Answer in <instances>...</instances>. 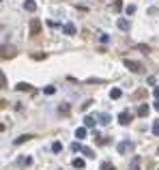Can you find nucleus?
Instances as JSON below:
<instances>
[{
	"mask_svg": "<svg viewBox=\"0 0 159 170\" xmlns=\"http://www.w3.org/2000/svg\"><path fill=\"white\" fill-rule=\"evenodd\" d=\"M73 166H75V168H84V159H78V157H75V159H73Z\"/></svg>",
	"mask_w": 159,
	"mask_h": 170,
	"instance_id": "17",
	"label": "nucleus"
},
{
	"mask_svg": "<svg viewBox=\"0 0 159 170\" xmlns=\"http://www.w3.org/2000/svg\"><path fill=\"white\" fill-rule=\"evenodd\" d=\"M82 153H84V155H86V157H95V153H92V151H90V149H82Z\"/></svg>",
	"mask_w": 159,
	"mask_h": 170,
	"instance_id": "23",
	"label": "nucleus"
},
{
	"mask_svg": "<svg viewBox=\"0 0 159 170\" xmlns=\"http://www.w3.org/2000/svg\"><path fill=\"white\" fill-rule=\"evenodd\" d=\"M90 103H92L90 99H88V101H84V103H82V110H86V108H90Z\"/></svg>",
	"mask_w": 159,
	"mask_h": 170,
	"instance_id": "26",
	"label": "nucleus"
},
{
	"mask_svg": "<svg viewBox=\"0 0 159 170\" xmlns=\"http://www.w3.org/2000/svg\"><path fill=\"white\" fill-rule=\"evenodd\" d=\"M45 93H47V95H54L56 88H54V86H45Z\"/></svg>",
	"mask_w": 159,
	"mask_h": 170,
	"instance_id": "25",
	"label": "nucleus"
},
{
	"mask_svg": "<svg viewBox=\"0 0 159 170\" xmlns=\"http://www.w3.org/2000/svg\"><path fill=\"white\" fill-rule=\"evenodd\" d=\"M15 88H17V90H30V84H26V82H19Z\"/></svg>",
	"mask_w": 159,
	"mask_h": 170,
	"instance_id": "12",
	"label": "nucleus"
},
{
	"mask_svg": "<svg viewBox=\"0 0 159 170\" xmlns=\"http://www.w3.org/2000/svg\"><path fill=\"white\" fill-rule=\"evenodd\" d=\"M127 149H131V142H120L118 144V153H125Z\"/></svg>",
	"mask_w": 159,
	"mask_h": 170,
	"instance_id": "9",
	"label": "nucleus"
},
{
	"mask_svg": "<svg viewBox=\"0 0 159 170\" xmlns=\"http://www.w3.org/2000/svg\"><path fill=\"white\" fill-rule=\"evenodd\" d=\"M75 136H78V138H84V136H86V129H84V127H80L78 131H75Z\"/></svg>",
	"mask_w": 159,
	"mask_h": 170,
	"instance_id": "22",
	"label": "nucleus"
},
{
	"mask_svg": "<svg viewBox=\"0 0 159 170\" xmlns=\"http://www.w3.org/2000/svg\"><path fill=\"white\" fill-rule=\"evenodd\" d=\"M131 119H133V114H131V112H127V110L118 114V121H120V125H129V123H131Z\"/></svg>",
	"mask_w": 159,
	"mask_h": 170,
	"instance_id": "3",
	"label": "nucleus"
},
{
	"mask_svg": "<svg viewBox=\"0 0 159 170\" xmlns=\"http://www.w3.org/2000/svg\"><path fill=\"white\" fill-rule=\"evenodd\" d=\"M125 13H127V15L135 13V7H133V4H127V7H125Z\"/></svg>",
	"mask_w": 159,
	"mask_h": 170,
	"instance_id": "15",
	"label": "nucleus"
},
{
	"mask_svg": "<svg viewBox=\"0 0 159 170\" xmlns=\"http://www.w3.org/2000/svg\"><path fill=\"white\" fill-rule=\"evenodd\" d=\"M24 9L32 13V11H37V2H35V0H26V2H24Z\"/></svg>",
	"mask_w": 159,
	"mask_h": 170,
	"instance_id": "4",
	"label": "nucleus"
},
{
	"mask_svg": "<svg viewBox=\"0 0 159 170\" xmlns=\"http://www.w3.org/2000/svg\"><path fill=\"white\" fill-rule=\"evenodd\" d=\"M120 95H122V93H120V88H112V90H110V97H112V99H118Z\"/></svg>",
	"mask_w": 159,
	"mask_h": 170,
	"instance_id": "10",
	"label": "nucleus"
},
{
	"mask_svg": "<svg viewBox=\"0 0 159 170\" xmlns=\"http://www.w3.org/2000/svg\"><path fill=\"white\" fill-rule=\"evenodd\" d=\"M30 35L32 37H37V35H41V22L35 17V20H30Z\"/></svg>",
	"mask_w": 159,
	"mask_h": 170,
	"instance_id": "2",
	"label": "nucleus"
},
{
	"mask_svg": "<svg viewBox=\"0 0 159 170\" xmlns=\"http://www.w3.org/2000/svg\"><path fill=\"white\" fill-rule=\"evenodd\" d=\"M153 133H155V136H159V121H155V123H153Z\"/></svg>",
	"mask_w": 159,
	"mask_h": 170,
	"instance_id": "24",
	"label": "nucleus"
},
{
	"mask_svg": "<svg viewBox=\"0 0 159 170\" xmlns=\"http://www.w3.org/2000/svg\"><path fill=\"white\" fill-rule=\"evenodd\" d=\"M52 151H54V153L62 151V144H60V142H54V144H52Z\"/></svg>",
	"mask_w": 159,
	"mask_h": 170,
	"instance_id": "16",
	"label": "nucleus"
},
{
	"mask_svg": "<svg viewBox=\"0 0 159 170\" xmlns=\"http://www.w3.org/2000/svg\"><path fill=\"white\" fill-rule=\"evenodd\" d=\"M30 138H32V136H22V138L15 140V144H22V142H26V140H30Z\"/></svg>",
	"mask_w": 159,
	"mask_h": 170,
	"instance_id": "20",
	"label": "nucleus"
},
{
	"mask_svg": "<svg viewBox=\"0 0 159 170\" xmlns=\"http://www.w3.org/2000/svg\"><path fill=\"white\" fill-rule=\"evenodd\" d=\"M155 110H159V99H157V101H155Z\"/></svg>",
	"mask_w": 159,
	"mask_h": 170,
	"instance_id": "28",
	"label": "nucleus"
},
{
	"mask_svg": "<svg viewBox=\"0 0 159 170\" xmlns=\"http://www.w3.org/2000/svg\"><path fill=\"white\" fill-rule=\"evenodd\" d=\"M58 112H62V114H69V106H67V103H62V106L58 108Z\"/></svg>",
	"mask_w": 159,
	"mask_h": 170,
	"instance_id": "18",
	"label": "nucleus"
},
{
	"mask_svg": "<svg viewBox=\"0 0 159 170\" xmlns=\"http://www.w3.org/2000/svg\"><path fill=\"white\" fill-rule=\"evenodd\" d=\"M101 170H114V164L112 162H103L101 164Z\"/></svg>",
	"mask_w": 159,
	"mask_h": 170,
	"instance_id": "13",
	"label": "nucleus"
},
{
	"mask_svg": "<svg viewBox=\"0 0 159 170\" xmlns=\"http://www.w3.org/2000/svg\"><path fill=\"white\" fill-rule=\"evenodd\" d=\"M65 35H75V26L73 24H65Z\"/></svg>",
	"mask_w": 159,
	"mask_h": 170,
	"instance_id": "7",
	"label": "nucleus"
},
{
	"mask_svg": "<svg viewBox=\"0 0 159 170\" xmlns=\"http://www.w3.org/2000/svg\"><path fill=\"white\" fill-rule=\"evenodd\" d=\"M155 97H157V99H159V86H157V88H155Z\"/></svg>",
	"mask_w": 159,
	"mask_h": 170,
	"instance_id": "27",
	"label": "nucleus"
},
{
	"mask_svg": "<svg viewBox=\"0 0 159 170\" xmlns=\"http://www.w3.org/2000/svg\"><path fill=\"white\" fill-rule=\"evenodd\" d=\"M118 28L120 30H129V22L125 17H118Z\"/></svg>",
	"mask_w": 159,
	"mask_h": 170,
	"instance_id": "6",
	"label": "nucleus"
},
{
	"mask_svg": "<svg viewBox=\"0 0 159 170\" xmlns=\"http://www.w3.org/2000/svg\"><path fill=\"white\" fill-rule=\"evenodd\" d=\"M138 114H140V116H146V114H148V106H146V103H142V106L138 108Z\"/></svg>",
	"mask_w": 159,
	"mask_h": 170,
	"instance_id": "8",
	"label": "nucleus"
},
{
	"mask_svg": "<svg viewBox=\"0 0 159 170\" xmlns=\"http://www.w3.org/2000/svg\"><path fill=\"white\" fill-rule=\"evenodd\" d=\"M125 67H127L129 71H133V73H140V71L144 69V67H142V63H135V60H129V58L125 60Z\"/></svg>",
	"mask_w": 159,
	"mask_h": 170,
	"instance_id": "1",
	"label": "nucleus"
},
{
	"mask_svg": "<svg viewBox=\"0 0 159 170\" xmlns=\"http://www.w3.org/2000/svg\"><path fill=\"white\" fill-rule=\"evenodd\" d=\"M112 9H114V11H120V9H122V2H120V0H116V2L112 4Z\"/></svg>",
	"mask_w": 159,
	"mask_h": 170,
	"instance_id": "21",
	"label": "nucleus"
},
{
	"mask_svg": "<svg viewBox=\"0 0 159 170\" xmlns=\"http://www.w3.org/2000/svg\"><path fill=\"white\" fill-rule=\"evenodd\" d=\"M13 56H15V47H4L2 58H13Z\"/></svg>",
	"mask_w": 159,
	"mask_h": 170,
	"instance_id": "5",
	"label": "nucleus"
},
{
	"mask_svg": "<svg viewBox=\"0 0 159 170\" xmlns=\"http://www.w3.org/2000/svg\"><path fill=\"white\" fill-rule=\"evenodd\" d=\"M140 168V157H133V162H131V170H138Z\"/></svg>",
	"mask_w": 159,
	"mask_h": 170,
	"instance_id": "14",
	"label": "nucleus"
},
{
	"mask_svg": "<svg viewBox=\"0 0 159 170\" xmlns=\"http://www.w3.org/2000/svg\"><path fill=\"white\" fill-rule=\"evenodd\" d=\"M84 123H86V127H95V116H86Z\"/></svg>",
	"mask_w": 159,
	"mask_h": 170,
	"instance_id": "11",
	"label": "nucleus"
},
{
	"mask_svg": "<svg viewBox=\"0 0 159 170\" xmlns=\"http://www.w3.org/2000/svg\"><path fill=\"white\" fill-rule=\"evenodd\" d=\"M99 119H101V121H99V123H103V125H105V123H110V114H101V116H99Z\"/></svg>",
	"mask_w": 159,
	"mask_h": 170,
	"instance_id": "19",
	"label": "nucleus"
}]
</instances>
